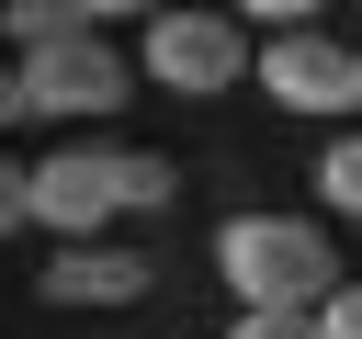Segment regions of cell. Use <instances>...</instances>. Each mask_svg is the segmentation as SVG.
<instances>
[{"instance_id":"6da1fadb","label":"cell","mask_w":362,"mask_h":339,"mask_svg":"<svg viewBox=\"0 0 362 339\" xmlns=\"http://www.w3.org/2000/svg\"><path fill=\"white\" fill-rule=\"evenodd\" d=\"M215 271H226L238 316H328V294L351 282L317 215H226L215 226Z\"/></svg>"},{"instance_id":"7a4b0ae2","label":"cell","mask_w":362,"mask_h":339,"mask_svg":"<svg viewBox=\"0 0 362 339\" xmlns=\"http://www.w3.org/2000/svg\"><path fill=\"white\" fill-rule=\"evenodd\" d=\"M113 215H124L113 147H57V158H34V170H0V226H45L57 249H90Z\"/></svg>"},{"instance_id":"3957f363","label":"cell","mask_w":362,"mask_h":339,"mask_svg":"<svg viewBox=\"0 0 362 339\" xmlns=\"http://www.w3.org/2000/svg\"><path fill=\"white\" fill-rule=\"evenodd\" d=\"M136 68H147V90L215 102V90H238L260 56H249V34H238L226 11H158V23H147V45H136Z\"/></svg>"},{"instance_id":"277c9868","label":"cell","mask_w":362,"mask_h":339,"mask_svg":"<svg viewBox=\"0 0 362 339\" xmlns=\"http://www.w3.org/2000/svg\"><path fill=\"white\" fill-rule=\"evenodd\" d=\"M124 90H136V68H124L102 34H79V45L23 56V68H11V90H0V113H79V124H90V113H113Z\"/></svg>"},{"instance_id":"5b68a950","label":"cell","mask_w":362,"mask_h":339,"mask_svg":"<svg viewBox=\"0 0 362 339\" xmlns=\"http://www.w3.org/2000/svg\"><path fill=\"white\" fill-rule=\"evenodd\" d=\"M260 90L283 102V113H362V45H339V34H272L260 45Z\"/></svg>"},{"instance_id":"8992f818","label":"cell","mask_w":362,"mask_h":339,"mask_svg":"<svg viewBox=\"0 0 362 339\" xmlns=\"http://www.w3.org/2000/svg\"><path fill=\"white\" fill-rule=\"evenodd\" d=\"M34 282H45V305H136V294L158 282V260L124 249V237H90V249H57Z\"/></svg>"},{"instance_id":"52a82bcc","label":"cell","mask_w":362,"mask_h":339,"mask_svg":"<svg viewBox=\"0 0 362 339\" xmlns=\"http://www.w3.org/2000/svg\"><path fill=\"white\" fill-rule=\"evenodd\" d=\"M113 181H124V215H158V203L181 192V170H170L158 147H113Z\"/></svg>"},{"instance_id":"ba28073f","label":"cell","mask_w":362,"mask_h":339,"mask_svg":"<svg viewBox=\"0 0 362 339\" xmlns=\"http://www.w3.org/2000/svg\"><path fill=\"white\" fill-rule=\"evenodd\" d=\"M317 203L362 226V124H351V136H328V158H317Z\"/></svg>"},{"instance_id":"9c48e42d","label":"cell","mask_w":362,"mask_h":339,"mask_svg":"<svg viewBox=\"0 0 362 339\" xmlns=\"http://www.w3.org/2000/svg\"><path fill=\"white\" fill-rule=\"evenodd\" d=\"M317 328H328V339H362V271H351V282L328 294V316H317Z\"/></svg>"},{"instance_id":"30bf717a","label":"cell","mask_w":362,"mask_h":339,"mask_svg":"<svg viewBox=\"0 0 362 339\" xmlns=\"http://www.w3.org/2000/svg\"><path fill=\"white\" fill-rule=\"evenodd\" d=\"M226 339H328V328H317V316H238Z\"/></svg>"}]
</instances>
